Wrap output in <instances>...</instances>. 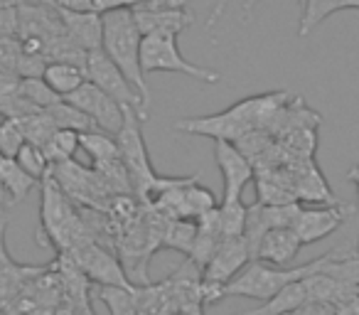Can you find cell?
<instances>
[{
	"mask_svg": "<svg viewBox=\"0 0 359 315\" xmlns=\"http://www.w3.org/2000/svg\"><path fill=\"white\" fill-rule=\"evenodd\" d=\"M40 236H47L45 244H55L60 251H74L76 246L94 241L89 229L76 215L74 205L60 187V182L50 175L42 180V220H40Z\"/></svg>",
	"mask_w": 359,
	"mask_h": 315,
	"instance_id": "obj_4",
	"label": "cell"
},
{
	"mask_svg": "<svg viewBox=\"0 0 359 315\" xmlns=\"http://www.w3.org/2000/svg\"><path fill=\"white\" fill-rule=\"evenodd\" d=\"M0 315H8V313H6V310H3V308H0Z\"/></svg>",
	"mask_w": 359,
	"mask_h": 315,
	"instance_id": "obj_45",
	"label": "cell"
},
{
	"mask_svg": "<svg viewBox=\"0 0 359 315\" xmlns=\"http://www.w3.org/2000/svg\"><path fill=\"white\" fill-rule=\"evenodd\" d=\"M138 315H150V313H145V310H140V313Z\"/></svg>",
	"mask_w": 359,
	"mask_h": 315,
	"instance_id": "obj_44",
	"label": "cell"
},
{
	"mask_svg": "<svg viewBox=\"0 0 359 315\" xmlns=\"http://www.w3.org/2000/svg\"><path fill=\"white\" fill-rule=\"evenodd\" d=\"M325 261H327V254L318 256V259L308 261L303 266H285V269L264 264V261H251L236 279H231L224 286V298L226 295H239V298H251L259 300V303H266L285 286L318 274L325 266Z\"/></svg>",
	"mask_w": 359,
	"mask_h": 315,
	"instance_id": "obj_5",
	"label": "cell"
},
{
	"mask_svg": "<svg viewBox=\"0 0 359 315\" xmlns=\"http://www.w3.org/2000/svg\"><path fill=\"white\" fill-rule=\"evenodd\" d=\"M81 315H96V313H94V308H89V310H84Z\"/></svg>",
	"mask_w": 359,
	"mask_h": 315,
	"instance_id": "obj_42",
	"label": "cell"
},
{
	"mask_svg": "<svg viewBox=\"0 0 359 315\" xmlns=\"http://www.w3.org/2000/svg\"><path fill=\"white\" fill-rule=\"evenodd\" d=\"M18 94L22 96V99H27L30 104H35L37 109H50V106L60 104L62 96L55 94V91L50 89V84H47L42 76H30V79H20V84H18Z\"/></svg>",
	"mask_w": 359,
	"mask_h": 315,
	"instance_id": "obj_28",
	"label": "cell"
},
{
	"mask_svg": "<svg viewBox=\"0 0 359 315\" xmlns=\"http://www.w3.org/2000/svg\"><path fill=\"white\" fill-rule=\"evenodd\" d=\"M52 177L60 182V187L67 192L69 200H76L81 205L91 207H104L106 200H111V190L106 187V182L101 180V175L96 170H86L79 163L67 161L60 166H52Z\"/></svg>",
	"mask_w": 359,
	"mask_h": 315,
	"instance_id": "obj_9",
	"label": "cell"
},
{
	"mask_svg": "<svg viewBox=\"0 0 359 315\" xmlns=\"http://www.w3.org/2000/svg\"><path fill=\"white\" fill-rule=\"evenodd\" d=\"M215 161L219 166L222 180H224L222 202L241 200L246 185L256 177L254 163L229 140H215Z\"/></svg>",
	"mask_w": 359,
	"mask_h": 315,
	"instance_id": "obj_13",
	"label": "cell"
},
{
	"mask_svg": "<svg viewBox=\"0 0 359 315\" xmlns=\"http://www.w3.org/2000/svg\"><path fill=\"white\" fill-rule=\"evenodd\" d=\"M300 249H303V241L295 234L293 227H278V229H269L264 234V239H261V244H259L256 261H264V264L285 269V266L298 256Z\"/></svg>",
	"mask_w": 359,
	"mask_h": 315,
	"instance_id": "obj_15",
	"label": "cell"
},
{
	"mask_svg": "<svg viewBox=\"0 0 359 315\" xmlns=\"http://www.w3.org/2000/svg\"><path fill=\"white\" fill-rule=\"evenodd\" d=\"M256 3H259V0H249V3H246V6H244V18L249 15V13H251V8H254ZM298 3H300V8H305V3H308V0H298Z\"/></svg>",
	"mask_w": 359,
	"mask_h": 315,
	"instance_id": "obj_40",
	"label": "cell"
},
{
	"mask_svg": "<svg viewBox=\"0 0 359 315\" xmlns=\"http://www.w3.org/2000/svg\"><path fill=\"white\" fill-rule=\"evenodd\" d=\"M22 126H25L27 143H35V145H40V148H45L47 140H50L57 130L55 121L50 119V114H47L45 109L27 116V119H22Z\"/></svg>",
	"mask_w": 359,
	"mask_h": 315,
	"instance_id": "obj_31",
	"label": "cell"
},
{
	"mask_svg": "<svg viewBox=\"0 0 359 315\" xmlns=\"http://www.w3.org/2000/svg\"><path fill=\"white\" fill-rule=\"evenodd\" d=\"M52 313H55V308H32L25 315H52Z\"/></svg>",
	"mask_w": 359,
	"mask_h": 315,
	"instance_id": "obj_39",
	"label": "cell"
},
{
	"mask_svg": "<svg viewBox=\"0 0 359 315\" xmlns=\"http://www.w3.org/2000/svg\"><path fill=\"white\" fill-rule=\"evenodd\" d=\"M69 254L74 256V261L84 269V274L89 276L94 286H121V288H133L135 286L130 276L123 271L121 261L96 241H86Z\"/></svg>",
	"mask_w": 359,
	"mask_h": 315,
	"instance_id": "obj_10",
	"label": "cell"
},
{
	"mask_svg": "<svg viewBox=\"0 0 359 315\" xmlns=\"http://www.w3.org/2000/svg\"><path fill=\"white\" fill-rule=\"evenodd\" d=\"M246 220H249V207L241 200H229L219 205L222 236H244Z\"/></svg>",
	"mask_w": 359,
	"mask_h": 315,
	"instance_id": "obj_27",
	"label": "cell"
},
{
	"mask_svg": "<svg viewBox=\"0 0 359 315\" xmlns=\"http://www.w3.org/2000/svg\"><path fill=\"white\" fill-rule=\"evenodd\" d=\"M65 101H69L72 106L84 111L96 123V128L106 130V133H111V135L118 133L121 126H123V106L111 99L106 91H101L96 84H91L89 79H86L74 94L67 96Z\"/></svg>",
	"mask_w": 359,
	"mask_h": 315,
	"instance_id": "obj_12",
	"label": "cell"
},
{
	"mask_svg": "<svg viewBox=\"0 0 359 315\" xmlns=\"http://www.w3.org/2000/svg\"><path fill=\"white\" fill-rule=\"evenodd\" d=\"M94 298L106 305L111 315H138L140 313V286H94Z\"/></svg>",
	"mask_w": 359,
	"mask_h": 315,
	"instance_id": "obj_19",
	"label": "cell"
},
{
	"mask_svg": "<svg viewBox=\"0 0 359 315\" xmlns=\"http://www.w3.org/2000/svg\"><path fill=\"white\" fill-rule=\"evenodd\" d=\"M357 293H359V288H357Z\"/></svg>",
	"mask_w": 359,
	"mask_h": 315,
	"instance_id": "obj_48",
	"label": "cell"
},
{
	"mask_svg": "<svg viewBox=\"0 0 359 315\" xmlns=\"http://www.w3.org/2000/svg\"><path fill=\"white\" fill-rule=\"evenodd\" d=\"M352 215V207L339 205V202H330V205H313L305 207L300 205L298 217L293 222L295 234L300 236L303 246L315 244V241L325 239V236L334 234L339 227L344 224V220Z\"/></svg>",
	"mask_w": 359,
	"mask_h": 315,
	"instance_id": "obj_11",
	"label": "cell"
},
{
	"mask_svg": "<svg viewBox=\"0 0 359 315\" xmlns=\"http://www.w3.org/2000/svg\"><path fill=\"white\" fill-rule=\"evenodd\" d=\"M0 37L3 40H20V13H18V6L0 8Z\"/></svg>",
	"mask_w": 359,
	"mask_h": 315,
	"instance_id": "obj_32",
	"label": "cell"
},
{
	"mask_svg": "<svg viewBox=\"0 0 359 315\" xmlns=\"http://www.w3.org/2000/svg\"><path fill=\"white\" fill-rule=\"evenodd\" d=\"M8 202L3 200V190H0V266H8V264H15V261L8 256L6 249V229H8Z\"/></svg>",
	"mask_w": 359,
	"mask_h": 315,
	"instance_id": "obj_33",
	"label": "cell"
},
{
	"mask_svg": "<svg viewBox=\"0 0 359 315\" xmlns=\"http://www.w3.org/2000/svg\"><path fill=\"white\" fill-rule=\"evenodd\" d=\"M0 158H3V153H0Z\"/></svg>",
	"mask_w": 359,
	"mask_h": 315,
	"instance_id": "obj_47",
	"label": "cell"
},
{
	"mask_svg": "<svg viewBox=\"0 0 359 315\" xmlns=\"http://www.w3.org/2000/svg\"><path fill=\"white\" fill-rule=\"evenodd\" d=\"M337 315H359V298H352V300H347V303H339Z\"/></svg>",
	"mask_w": 359,
	"mask_h": 315,
	"instance_id": "obj_36",
	"label": "cell"
},
{
	"mask_svg": "<svg viewBox=\"0 0 359 315\" xmlns=\"http://www.w3.org/2000/svg\"><path fill=\"white\" fill-rule=\"evenodd\" d=\"M226 6H229V0H217V6H215V11H212V15H210V20H207V30H215V25L219 22V18L224 15V11H226Z\"/></svg>",
	"mask_w": 359,
	"mask_h": 315,
	"instance_id": "obj_35",
	"label": "cell"
},
{
	"mask_svg": "<svg viewBox=\"0 0 359 315\" xmlns=\"http://www.w3.org/2000/svg\"><path fill=\"white\" fill-rule=\"evenodd\" d=\"M25 143H27V135H25L22 119L0 121V153H3V158H15Z\"/></svg>",
	"mask_w": 359,
	"mask_h": 315,
	"instance_id": "obj_30",
	"label": "cell"
},
{
	"mask_svg": "<svg viewBox=\"0 0 359 315\" xmlns=\"http://www.w3.org/2000/svg\"><path fill=\"white\" fill-rule=\"evenodd\" d=\"M81 313H84V310H79L74 303H69V300H65V303L57 305L55 313H52V315H81Z\"/></svg>",
	"mask_w": 359,
	"mask_h": 315,
	"instance_id": "obj_37",
	"label": "cell"
},
{
	"mask_svg": "<svg viewBox=\"0 0 359 315\" xmlns=\"http://www.w3.org/2000/svg\"><path fill=\"white\" fill-rule=\"evenodd\" d=\"M339 11H359V0H308L303 8V15H300L298 35H310L320 22Z\"/></svg>",
	"mask_w": 359,
	"mask_h": 315,
	"instance_id": "obj_20",
	"label": "cell"
},
{
	"mask_svg": "<svg viewBox=\"0 0 359 315\" xmlns=\"http://www.w3.org/2000/svg\"><path fill=\"white\" fill-rule=\"evenodd\" d=\"M86 79L99 86L101 91H106L121 106L135 109L143 121L148 119V109H145V101L140 96V91L126 79V74L111 62V57L104 50L86 52Z\"/></svg>",
	"mask_w": 359,
	"mask_h": 315,
	"instance_id": "obj_8",
	"label": "cell"
},
{
	"mask_svg": "<svg viewBox=\"0 0 359 315\" xmlns=\"http://www.w3.org/2000/svg\"><path fill=\"white\" fill-rule=\"evenodd\" d=\"M290 101L288 91H269V94L246 96L239 104L219 111L212 116H195V119H180L172 123L175 130L192 135H207L212 140H229L236 143L241 135L249 130L264 128L269 130L276 116L280 114L285 104Z\"/></svg>",
	"mask_w": 359,
	"mask_h": 315,
	"instance_id": "obj_1",
	"label": "cell"
},
{
	"mask_svg": "<svg viewBox=\"0 0 359 315\" xmlns=\"http://www.w3.org/2000/svg\"><path fill=\"white\" fill-rule=\"evenodd\" d=\"M305 281V279H303ZM303 281H295V283L280 288L273 298H269L266 303H261L259 308L246 310L239 315H290L293 310H298L303 303H308V288H305Z\"/></svg>",
	"mask_w": 359,
	"mask_h": 315,
	"instance_id": "obj_18",
	"label": "cell"
},
{
	"mask_svg": "<svg viewBox=\"0 0 359 315\" xmlns=\"http://www.w3.org/2000/svg\"><path fill=\"white\" fill-rule=\"evenodd\" d=\"M347 180L352 182L354 187H357V197H359V163H357V166L352 168V170L347 173Z\"/></svg>",
	"mask_w": 359,
	"mask_h": 315,
	"instance_id": "obj_38",
	"label": "cell"
},
{
	"mask_svg": "<svg viewBox=\"0 0 359 315\" xmlns=\"http://www.w3.org/2000/svg\"><path fill=\"white\" fill-rule=\"evenodd\" d=\"M140 42H143V35H140L130 8H116V11L104 13V45H101V50L123 72L126 79L140 91L145 109H150L148 81H145L143 67H140Z\"/></svg>",
	"mask_w": 359,
	"mask_h": 315,
	"instance_id": "obj_3",
	"label": "cell"
},
{
	"mask_svg": "<svg viewBox=\"0 0 359 315\" xmlns=\"http://www.w3.org/2000/svg\"><path fill=\"white\" fill-rule=\"evenodd\" d=\"M303 283H305V288H308L310 300H325V303L339 305V303H347V300H352V298H359L354 286L342 283V281L332 279V276L323 274V271L308 276Z\"/></svg>",
	"mask_w": 359,
	"mask_h": 315,
	"instance_id": "obj_17",
	"label": "cell"
},
{
	"mask_svg": "<svg viewBox=\"0 0 359 315\" xmlns=\"http://www.w3.org/2000/svg\"><path fill=\"white\" fill-rule=\"evenodd\" d=\"M170 315H187L185 310H175V313H170Z\"/></svg>",
	"mask_w": 359,
	"mask_h": 315,
	"instance_id": "obj_43",
	"label": "cell"
},
{
	"mask_svg": "<svg viewBox=\"0 0 359 315\" xmlns=\"http://www.w3.org/2000/svg\"><path fill=\"white\" fill-rule=\"evenodd\" d=\"M45 111L50 114V119L55 121L57 128H72V130H79V133L96 128V123L84 114V111H79L76 106H72L69 101H65V99Z\"/></svg>",
	"mask_w": 359,
	"mask_h": 315,
	"instance_id": "obj_26",
	"label": "cell"
},
{
	"mask_svg": "<svg viewBox=\"0 0 359 315\" xmlns=\"http://www.w3.org/2000/svg\"><path fill=\"white\" fill-rule=\"evenodd\" d=\"M357 256H359V246H357Z\"/></svg>",
	"mask_w": 359,
	"mask_h": 315,
	"instance_id": "obj_46",
	"label": "cell"
},
{
	"mask_svg": "<svg viewBox=\"0 0 359 315\" xmlns=\"http://www.w3.org/2000/svg\"><path fill=\"white\" fill-rule=\"evenodd\" d=\"M185 313H187V315H205V305L197 303V305H192V308H187Z\"/></svg>",
	"mask_w": 359,
	"mask_h": 315,
	"instance_id": "obj_41",
	"label": "cell"
},
{
	"mask_svg": "<svg viewBox=\"0 0 359 315\" xmlns=\"http://www.w3.org/2000/svg\"><path fill=\"white\" fill-rule=\"evenodd\" d=\"M251 264V251L244 236H224L215 256L202 271V303L210 305L224 298V286Z\"/></svg>",
	"mask_w": 359,
	"mask_h": 315,
	"instance_id": "obj_7",
	"label": "cell"
},
{
	"mask_svg": "<svg viewBox=\"0 0 359 315\" xmlns=\"http://www.w3.org/2000/svg\"><path fill=\"white\" fill-rule=\"evenodd\" d=\"M42 79L50 84V89L55 94L67 99V96H72L86 81V72L76 65H69V62H47Z\"/></svg>",
	"mask_w": 359,
	"mask_h": 315,
	"instance_id": "obj_22",
	"label": "cell"
},
{
	"mask_svg": "<svg viewBox=\"0 0 359 315\" xmlns=\"http://www.w3.org/2000/svg\"><path fill=\"white\" fill-rule=\"evenodd\" d=\"M290 315H337V305L325 303V300H308Z\"/></svg>",
	"mask_w": 359,
	"mask_h": 315,
	"instance_id": "obj_34",
	"label": "cell"
},
{
	"mask_svg": "<svg viewBox=\"0 0 359 315\" xmlns=\"http://www.w3.org/2000/svg\"><path fill=\"white\" fill-rule=\"evenodd\" d=\"M15 161H18V166L27 173V175L35 177V180H40V182L45 180V177L50 175V170H52V163L47 161L45 150H42L40 145H35V143L22 145L20 153L15 155Z\"/></svg>",
	"mask_w": 359,
	"mask_h": 315,
	"instance_id": "obj_29",
	"label": "cell"
},
{
	"mask_svg": "<svg viewBox=\"0 0 359 315\" xmlns=\"http://www.w3.org/2000/svg\"><path fill=\"white\" fill-rule=\"evenodd\" d=\"M76 148H79V130L57 128L55 135L47 140V145L42 150H45L47 161H50L52 166H60V163L72 161V155L76 153Z\"/></svg>",
	"mask_w": 359,
	"mask_h": 315,
	"instance_id": "obj_25",
	"label": "cell"
},
{
	"mask_svg": "<svg viewBox=\"0 0 359 315\" xmlns=\"http://www.w3.org/2000/svg\"><path fill=\"white\" fill-rule=\"evenodd\" d=\"M37 182L40 180L30 177L20 166H18L15 158H0V190L11 195V202H8V205H18V202L25 200Z\"/></svg>",
	"mask_w": 359,
	"mask_h": 315,
	"instance_id": "obj_21",
	"label": "cell"
},
{
	"mask_svg": "<svg viewBox=\"0 0 359 315\" xmlns=\"http://www.w3.org/2000/svg\"><path fill=\"white\" fill-rule=\"evenodd\" d=\"M79 148L86 150V155L91 158V163H94V166H96V163L121 158L118 143H116V135L106 133V130H101V128L84 130V133H79Z\"/></svg>",
	"mask_w": 359,
	"mask_h": 315,
	"instance_id": "obj_23",
	"label": "cell"
},
{
	"mask_svg": "<svg viewBox=\"0 0 359 315\" xmlns=\"http://www.w3.org/2000/svg\"><path fill=\"white\" fill-rule=\"evenodd\" d=\"M140 123H143V119H140L138 111L130 109V106H123V126L116 133V143H118L121 161H123L126 170H128L130 182H133L135 197H140L145 202H155L165 190L175 187L185 177H163L153 170Z\"/></svg>",
	"mask_w": 359,
	"mask_h": 315,
	"instance_id": "obj_2",
	"label": "cell"
},
{
	"mask_svg": "<svg viewBox=\"0 0 359 315\" xmlns=\"http://www.w3.org/2000/svg\"><path fill=\"white\" fill-rule=\"evenodd\" d=\"M140 67H143L145 76L155 74V72H175V74L190 76V79H200L205 84H217L222 79L217 72L200 65H192L190 60H185L177 47V37L165 35V32L143 35V42H140Z\"/></svg>",
	"mask_w": 359,
	"mask_h": 315,
	"instance_id": "obj_6",
	"label": "cell"
},
{
	"mask_svg": "<svg viewBox=\"0 0 359 315\" xmlns=\"http://www.w3.org/2000/svg\"><path fill=\"white\" fill-rule=\"evenodd\" d=\"M135 22H138L140 35L150 32H165V35L177 37L182 30L195 22V15L190 11H133Z\"/></svg>",
	"mask_w": 359,
	"mask_h": 315,
	"instance_id": "obj_16",
	"label": "cell"
},
{
	"mask_svg": "<svg viewBox=\"0 0 359 315\" xmlns=\"http://www.w3.org/2000/svg\"><path fill=\"white\" fill-rule=\"evenodd\" d=\"M197 239V222L195 220H170L165 224L163 232V244L165 249H175L180 254L190 256L192 246H195Z\"/></svg>",
	"mask_w": 359,
	"mask_h": 315,
	"instance_id": "obj_24",
	"label": "cell"
},
{
	"mask_svg": "<svg viewBox=\"0 0 359 315\" xmlns=\"http://www.w3.org/2000/svg\"><path fill=\"white\" fill-rule=\"evenodd\" d=\"M57 8V15H60L62 25L67 30V37L74 42L76 47H81L84 52L101 50L104 45V15H96V13H76L67 11V8Z\"/></svg>",
	"mask_w": 359,
	"mask_h": 315,
	"instance_id": "obj_14",
	"label": "cell"
}]
</instances>
